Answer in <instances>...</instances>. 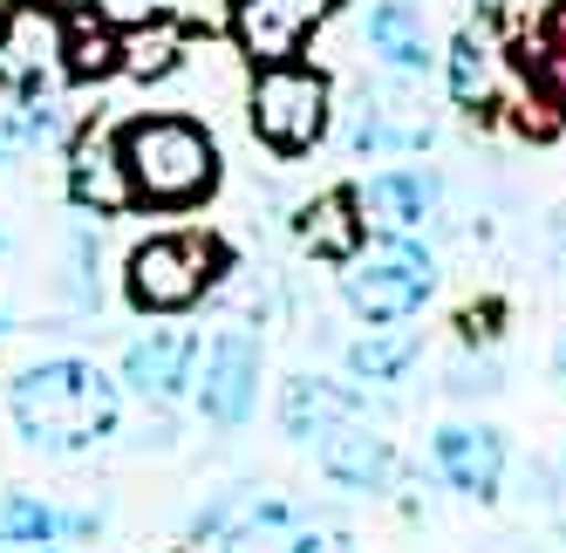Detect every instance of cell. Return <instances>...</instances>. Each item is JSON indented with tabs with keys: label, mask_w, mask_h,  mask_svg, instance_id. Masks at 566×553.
Returning <instances> with one entry per match:
<instances>
[{
	"label": "cell",
	"mask_w": 566,
	"mask_h": 553,
	"mask_svg": "<svg viewBox=\"0 0 566 553\" xmlns=\"http://www.w3.org/2000/svg\"><path fill=\"white\" fill-rule=\"evenodd\" d=\"M8 424L21 430L28 451L83 458L103 438H116V424H124V383L96 363H83V355H49V363H28L8 383Z\"/></svg>",
	"instance_id": "cell-1"
},
{
	"label": "cell",
	"mask_w": 566,
	"mask_h": 553,
	"mask_svg": "<svg viewBox=\"0 0 566 553\" xmlns=\"http://www.w3.org/2000/svg\"><path fill=\"white\" fill-rule=\"evenodd\" d=\"M116 171H124L130 206L150 212H191L219 191V144L191 116H130L116 124Z\"/></svg>",
	"instance_id": "cell-2"
},
{
	"label": "cell",
	"mask_w": 566,
	"mask_h": 553,
	"mask_svg": "<svg viewBox=\"0 0 566 553\" xmlns=\"http://www.w3.org/2000/svg\"><path fill=\"white\" fill-rule=\"evenodd\" d=\"M430 294H437V253L417 232H376L342 260V301L369 328L410 322V314H423Z\"/></svg>",
	"instance_id": "cell-3"
},
{
	"label": "cell",
	"mask_w": 566,
	"mask_h": 553,
	"mask_svg": "<svg viewBox=\"0 0 566 553\" xmlns=\"http://www.w3.org/2000/svg\"><path fill=\"white\" fill-rule=\"evenodd\" d=\"M219 281H226V247L206 232H157L124 260V294L137 314H185Z\"/></svg>",
	"instance_id": "cell-4"
},
{
	"label": "cell",
	"mask_w": 566,
	"mask_h": 553,
	"mask_svg": "<svg viewBox=\"0 0 566 553\" xmlns=\"http://www.w3.org/2000/svg\"><path fill=\"white\" fill-rule=\"evenodd\" d=\"M328 116H335V90L321 69L287 62H266L253 75V103H247V124L273 157H307L321 137H328Z\"/></svg>",
	"instance_id": "cell-5"
},
{
	"label": "cell",
	"mask_w": 566,
	"mask_h": 553,
	"mask_svg": "<svg viewBox=\"0 0 566 553\" xmlns=\"http://www.w3.org/2000/svg\"><path fill=\"white\" fill-rule=\"evenodd\" d=\"M260 376H266V342L253 328H219L212 342H198V363H191V404L206 424L239 430L260 404Z\"/></svg>",
	"instance_id": "cell-6"
},
{
	"label": "cell",
	"mask_w": 566,
	"mask_h": 553,
	"mask_svg": "<svg viewBox=\"0 0 566 553\" xmlns=\"http://www.w3.org/2000/svg\"><path fill=\"white\" fill-rule=\"evenodd\" d=\"M294 520H301L294 499L260 492V486H226L219 499H206L191 512V546H206V553H273Z\"/></svg>",
	"instance_id": "cell-7"
},
{
	"label": "cell",
	"mask_w": 566,
	"mask_h": 553,
	"mask_svg": "<svg viewBox=\"0 0 566 553\" xmlns=\"http://www.w3.org/2000/svg\"><path fill=\"white\" fill-rule=\"evenodd\" d=\"M62 69V14L49 0H8L0 8V90H49Z\"/></svg>",
	"instance_id": "cell-8"
},
{
	"label": "cell",
	"mask_w": 566,
	"mask_h": 553,
	"mask_svg": "<svg viewBox=\"0 0 566 553\" xmlns=\"http://www.w3.org/2000/svg\"><path fill=\"white\" fill-rule=\"evenodd\" d=\"M328 14H335V0H232V34L266 69V62L301 55Z\"/></svg>",
	"instance_id": "cell-9"
},
{
	"label": "cell",
	"mask_w": 566,
	"mask_h": 553,
	"mask_svg": "<svg viewBox=\"0 0 566 553\" xmlns=\"http://www.w3.org/2000/svg\"><path fill=\"white\" fill-rule=\"evenodd\" d=\"M191 363H198V335H185V328H150V335H137L130 348H124V363H116V383L130 389V397H144V404H178L185 389H191Z\"/></svg>",
	"instance_id": "cell-10"
},
{
	"label": "cell",
	"mask_w": 566,
	"mask_h": 553,
	"mask_svg": "<svg viewBox=\"0 0 566 553\" xmlns=\"http://www.w3.org/2000/svg\"><path fill=\"white\" fill-rule=\"evenodd\" d=\"M430 465H437V479L464 492V499H499L505 486V438L492 424H443L437 438H430Z\"/></svg>",
	"instance_id": "cell-11"
},
{
	"label": "cell",
	"mask_w": 566,
	"mask_h": 553,
	"mask_svg": "<svg viewBox=\"0 0 566 553\" xmlns=\"http://www.w3.org/2000/svg\"><path fill=\"white\" fill-rule=\"evenodd\" d=\"M314 465L328 471L335 486H348V492H389L396 486V445L382 438L376 424H361V417H342V424H328L314 438Z\"/></svg>",
	"instance_id": "cell-12"
},
{
	"label": "cell",
	"mask_w": 566,
	"mask_h": 553,
	"mask_svg": "<svg viewBox=\"0 0 566 553\" xmlns=\"http://www.w3.org/2000/svg\"><path fill=\"white\" fill-rule=\"evenodd\" d=\"M103 533V505H55L42 492L8 486L0 492V540H34V546H75Z\"/></svg>",
	"instance_id": "cell-13"
},
{
	"label": "cell",
	"mask_w": 566,
	"mask_h": 553,
	"mask_svg": "<svg viewBox=\"0 0 566 553\" xmlns=\"http://www.w3.org/2000/svg\"><path fill=\"white\" fill-rule=\"evenodd\" d=\"M361 240H369V219H361L355 185H335V191H321V199H307L294 212V247L314 253V260H328V267H342Z\"/></svg>",
	"instance_id": "cell-14"
},
{
	"label": "cell",
	"mask_w": 566,
	"mask_h": 553,
	"mask_svg": "<svg viewBox=\"0 0 566 553\" xmlns=\"http://www.w3.org/2000/svg\"><path fill=\"white\" fill-rule=\"evenodd\" d=\"M361 34H369V49L396 75H430L437 69V42H430V21H423L417 0H376L369 21H361Z\"/></svg>",
	"instance_id": "cell-15"
},
{
	"label": "cell",
	"mask_w": 566,
	"mask_h": 553,
	"mask_svg": "<svg viewBox=\"0 0 566 553\" xmlns=\"http://www.w3.org/2000/svg\"><path fill=\"white\" fill-rule=\"evenodd\" d=\"M355 199H361V219H376L382 232H417L437 212V178L417 171V165H389L361 185Z\"/></svg>",
	"instance_id": "cell-16"
},
{
	"label": "cell",
	"mask_w": 566,
	"mask_h": 553,
	"mask_svg": "<svg viewBox=\"0 0 566 553\" xmlns=\"http://www.w3.org/2000/svg\"><path fill=\"white\" fill-rule=\"evenodd\" d=\"M342 417H361V389L348 383H328V376H287L280 383V430H287L294 445H314L328 424Z\"/></svg>",
	"instance_id": "cell-17"
},
{
	"label": "cell",
	"mask_w": 566,
	"mask_h": 553,
	"mask_svg": "<svg viewBox=\"0 0 566 553\" xmlns=\"http://www.w3.org/2000/svg\"><path fill=\"white\" fill-rule=\"evenodd\" d=\"M430 144V116H417L410 103H389V96H361L348 116V150L355 157H410Z\"/></svg>",
	"instance_id": "cell-18"
},
{
	"label": "cell",
	"mask_w": 566,
	"mask_h": 553,
	"mask_svg": "<svg viewBox=\"0 0 566 553\" xmlns=\"http://www.w3.org/2000/svg\"><path fill=\"white\" fill-rule=\"evenodd\" d=\"M69 199L83 212H124L130 191H124V171H116V131H83L69 150Z\"/></svg>",
	"instance_id": "cell-19"
},
{
	"label": "cell",
	"mask_w": 566,
	"mask_h": 553,
	"mask_svg": "<svg viewBox=\"0 0 566 553\" xmlns=\"http://www.w3.org/2000/svg\"><path fill=\"white\" fill-rule=\"evenodd\" d=\"M116 69H124V28L96 21L90 8L62 14V75L69 83H103Z\"/></svg>",
	"instance_id": "cell-20"
},
{
	"label": "cell",
	"mask_w": 566,
	"mask_h": 553,
	"mask_svg": "<svg viewBox=\"0 0 566 553\" xmlns=\"http://www.w3.org/2000/svg\"><path fill=\"white\" fill-rule=\"evenodd\" d=\"M185 49H191L185 21L150 14L144 28H124V69H116V75H137V83H165V75L185 69Z\"/></svg>",
	"instance_id": "cell-21"
},
{
	"label": "cell",
	"mask_w": 566,
	"mask_h": 553,
	"mask_svg": "<svg viewBox=\"0 0 566 553\" xmlns=\"http://www.w3.org/2000/svg\"><path fill=\"white\" fill-rule=\"evenodd\" d=\"M417 355H423V342L410 335V328H369V335H355L348 348H342V363H348V376L355 383H396L402 369H410L417 363Z\"/></svg>",
	"instance_id": "cell-22"
},
{
	"label": "cell",
	"mask_w": 566,
	"mask_h": 553,
	"mask_svg": "<svg viewBox=\"0 0 566 553\" xmlns=\"http://www.w3.org/2000/svg\"><path fill=\"white\" fill-rule=\"evenodd\" d=\"M437 62H443V83H451L458 109H484V103L499 96V62H492V49H484L478 34H458Z\"/></svg>",
	"instance_id": "cell-23"
},
{
	"label": "cell",
	"mask_w": 566,
	"mask_h": 553,
	"mask_svg": "<svg viewBox=\"0 0 566 553\" xmlns=\"http://www.w3.org/2000/svg\"><path fill=\"white\" fill-rule=\"evenodd\" d=\"M280 553H355L342 526H314V520H294L287 540H280Z\"/></svg>",
	"instance_id": "cell-24"
},
{
	"label": "cell",
	"mask_w": 566,
	"mask_h": 553,
	"mask_svg": "<svg viewBox=\"0 0 566 553\" xmlns=\"http://www.w3.org/2000/svg\"><path fill=\"white\" fill-rule=\"evenodd\" d=\"M484 389H499V363H464V369H451V397H484Z\"/></svg>",
	"instance_id": "cell-25"
},
{
	"label": "cell",
	"mask_w": 566,
	"mask_h": 553,
	"mask_svg": "<svg viewBox=\"0 0 566 553\" xmlns=\"http://www.w3.org/2000/svg\"><path fill=\"white\" fill-rule=\"evenodd\" d=\"M0 553H69V546H34V540H0Z\"/></svg>",
	"instance_id": "cell-26"
},
{
	"label": "cell",
	"mask_w": 566,
	"mask_h": 553,
	"mask_svg": "<svg viewBox=\"0 0 566 553\" xmlns=\"http://www.w3.org/2000/svg\"><path fill=\"white\" fill-rule=\"evenodd\" d=\"M49 8H55V14H75V8H90V0H49Z\"/></svg>",
	"instance_id": "cell-27"
},
{
	"label": "cell",
	"mask_w": 566,
	"mask_h": 553,
	"mask_svg": "<svg viewBox=\"0 0 566 553\" xmlns=\"http://www.w3.org/2000/svg\"><path fill=\"white\" fill-rule=\"evenodd\" d=\"M553 376H559V383H566V342H559V355H553Z\"/></svg>",
	"instance_id": "cell-28"
},
{
	"label": "cell",
	"mask_w": 566,
	"mask_h": 553,
	"mask_svg": "<svg viewBox=\"0 0 566 553\" xmlns=\"http://www.w3.org/2000/svg\"><path fill=\"white\" fill-rule=\"evenodd\" d=\"M8 165H14V144H8V137H0V171H8Z\"/></svg>",
	"instance_id": "cell-29"
},
{
	"label": "cell",
	"mask_w": 566,
	"mask_h": 553,
	"mask_svg": "<svg viewBox=\"0 0 566 553\" xmlns=\"http://www.w3.org/2000/svg\"><path fill=\"white\" fill-rule=\"evenodd\" d=\"M0 335H14V314L8 307H0Z\"/></svg>",
	"instance_id": "cell-30"
},
{
	"label": "cell",
	"mask_w": 566,
	"mask_h": 553,
	"mask_svg": "<svg viewBox=\"0 0 566 553\" xmlns=\"http://www.w3.org/2000/svg\"><path fill=\"white\" fill-rule=\"evenodd\" d=\"M8 247H14V240H8V232H0V253H8Z\"/></svg>",
	"instance_id": "cell-31"
},
{
	"label": "cell",
	"mask_w": 566,
	"mask_h": 553,
	"mask_svg": "<svg viewBox=\"0 0 566 553\" xmlns=\"http://www.w3.org/2000/svg\"><path fill=\"white\" fill-rule=\"evenodd\" d=\"M130 8H157V0H130Z\"/></svg>",
	"instance_id": "cell-32"
}]
</instances>
